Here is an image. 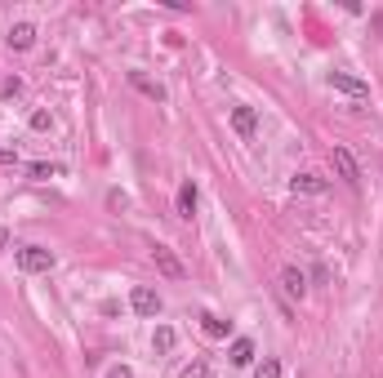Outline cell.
<instances>
[{"label": "cell", "instance_id": "6da1fadb", "mask_svg": "<svg viewBox=\"0 0 383 378\" xmlns=\"http://www.w3.org/2000/svg\"><path fill=\"white\" fill-rule=\"evenodd\" d=\"M18 267H22V272H50V267H54V249H45V245H22V249H18Z\"/></svg>", "mask_w": 383, "mask_h": 378}, {"label": "cell", "instance_id": "7a4b0ae2", "mask_svg": "<svg viewBox=\"0 0 383 378\" xmlns=\"http://www.w3.org/2000/svg\"><path fill=\"white\" fill-rule=\"evenodd\" d=\"M330 161H334V174H339L343 182H348V187H356V182H361V169H356V156H352L348 147H334V152H330Z\"/></svg>", "mask_w": 383, "mask_h": 378}, {"label": "cell", "instance_id": "3957f363", "mask_svg": "<svg viewBox=\"0 0 383 378\" xmlns=\"http://www.w3.org/2000/svg\"><path fill=\"white\" fill-rule=\"evenodd\" d=\"M330 89L348 94V99H370V85L361 76H348V71H330Z\"/></svg>", "mask_w": 383, "mask_h": 378}, {"label": "cell", "instance_id": "277c9868", "mask_svg": "<svg viewBox=\"0 0 383 378\" xmlns=\"http://www.w3.org/2000/svg\"><path fill=\"white\" fill-rule=\"evenodd\" d=\"M152 259H157L161 276H170V280H183V276H187V267L178 263V254H174L170 245H152Z\"/></svg>", "mask_w": 383, "mask_h": 378}, {"label": "cell", "instance_id": "5b68a950", "mask_svg": "<svg viewBox=\"0 0 383 378\" xmlns=\"http://www.w3.org/2000/svg\"><path fill=\"white\" fill-rule=\"evenodd\" d=\"M129 307H134L138 316H161V294H157V289H147V285H134Z\"/></svg>", "mask_w": 383, "mask_h": 378}, {"label": "cell", "instance_id": "8992f818", "mask_svg": "<svg viewBox=\"0 0 383 378\" xmlns=\"http://www.w3.org/2000/svg\"><path fill=\"white\" fill-rule=\"evenodd\" d=\"M232 129L241 133V138H254V129H259V112H254V107H232Z\"/></svg>", "mask_w": 383, "mask_h": 378}, {"label": "cell", "instance_id": "52a82bcc", "mask_svg": "<svg viewBox=\"0 0 383 378\" xmlns=\"http://www.w3.org/2000/svg\"><path fill=\"white\" fill-rule=\"evenodd\" d=\"M281 289H285L290 298H303V294H308V276L298 272V267H281Z\"/></svg>", "mask_w": 383, "mask_h": 378}, {"label": "cell", "instance_id": "ba28073f", "mask_svg": "<svg viewBox=\"0 0 383 378\" xmlns=\"http://www.w3.org/2000/svg\"><path fill=\"white\" fill-rule=\"evenodd\" d=\"M5 41H9V50H31V45H36V27H31V22H14Z\"/></svg>", "mask_w": 383, "mask_h": 378}, {"label": "cell", "instance_id": "9c48e42d", "mask_svg": "<svg viewBox=\"0 0 383 378\" xmlns=\"http://www.w3.org/2000/svg\"><path fill=\"white\" fill-rule=\"evenodd\" d=\"M290 187H294V191H303V196H321L330 182L321 178V174H294V178H290Z\"/></svg>", "mask_w": 383, "mask_h": 378}, {"label": "cell", "instance_id": "30bf717a", "mask_svg": "<svg viewBox=\"0 0 383 378\" xmlns=\"http://www.w3.org/2000/svg\"><path fill=\"white\" fill-rule=\"evenodd\" d=\"M129 85H134L138 94H147L152 103H165V85H157V80H147L143 71H129Z\"/></svg>", "mask_w": 383, "mask_h": 378}, {"label": "cell", "instance_id": "8fae6325", "mask_svg": "<svg viewBox=\"0 0 383 378\" xmlns=\"http://www.w3.org/2000/svg\"><path fill=\"white\" fill-rule=\"evenodd\" d=\"M174 205H178V218L196 214V182H183V187H178V196H174Z\"/></svg>", "mask_w": 383, "mask_h": 378}, {"label": "cell", "instance_id": "7c38bea8", "mask_svg": "<svg viewBox=\"0 0 383 378\" xmlns=\"http://www.w3.org/2000/svg\"><path fill=\"white\" fill-rule=\"evenodd\" d=\"M254 361V343H250V338H236L232 343V365H250Z\"/></svg>", "mask_w": 383, "mask_h": 378}, {"label": "cell", "instance_id": "4fadbf2b", "mask_svg": "<svg viewBox=\"0 0 383 378\" xmlns=\"http://www.w3.org/2000/svg\"><path fill=\"white\" fill-rule=\"evenodd\" d=\"M201 329H205V334H210V338H227V325L219 321V316H210V312H205V316H201Z\"/></svg>", "mask_w": 383, "mask_h": 378}, {"label": "cell", "instance_id": "5bb4252c", "mask_svg": "<svg viewBox=\"0 0 383 378\" xmlns=\"http://www.w3.org/2000/svg\"><path fill=\"white\" fill-rule=\"evenodd\" d=\"M152 347H157V351H170V347H174V329H170V325H161L157 334H152Z\"/></svg>", "mask_w": 383, "mask_h": 378}, {"label": "cell", "instance_id": "9a60e30c", "mask_svg": "<svg viewBox=\"0 0 383 378\" xmlns=\"http://www.w3.org/2000/svg\"><path fill=\"white\" fill-rule=\"evenodd\" d=\"M254 378H281V361L277 356H263V365L254 370Z\"/></svg>", "mask_w": 383, "mask_h": 378}, {"label": "cell", "instance_id": "2e32d148", "mask_svg": "<svg viewBox=\"0 0 383 378\" xmlns=\"http://www.w3.org/2000/svg\"><path fill=\"white\" fill-rule=\"evenodd\" d=\"M31 129H36V133L54 129V116H50V112H31Z\"/></svg>", "mask_w": 383, "mask_h": 378}, {"label": "cell", "instance_id": "e0dca14e", "mask_svg": "<svg viewBox=\"0 0 383 378\" xmlns=\"http://www.w3.org/2000/svg\"><path fill=\"white\" fill-rule=\"evenodd\" d=\"M27 174H31V178H41V182H45V178H54V174H58V165H45V161H36V165L27 169Z\"/></svg>", "mask_w": 383, "mask_h": 378}, {"label": "cell", "instance_id": "ac0fdd59", "mask_svg": "<svg viewBox=\"0 0 383 378\" xmlns=\"http://www.w3.org/2000/svg\"><path fill=\"white\" fill-rule=\"evenodd\" d=\"M183 378H210V365L205 361H192L187 370H183Z\"/></svg>", "mask_w": 383, "mask_h": 378}, {"label": "cell", "instance_id": "d6986e66", "mask_svg": "<svg viewBox=\"0 0 383 378\" xmlns=\"http://www.w3.org/2000/svg\"><path fill=\"white\" fill-rule=\"evenodd\" d=\"M0 94H5V99H14V94H22V80L14 76V80H5V85H0Z\"/></svg>", "mask_w": 383, "mask_h": 378}, {"label": "cell", "instance_id": "ffe728a7", "mask_svg": "<svg viewBox=\"0 0 383 378\" xmlns=\"http://www.w3.org/2000/svg\"><path fill=\"white\" fill-rule=\"evenodd\" d=\"M107 378H134V370H129V365H116V370H107Z\"/></svg>", "mask_w": 383, "mask_h": 378}, {"label": "cell", "instance_id": "44dd1931", "mask_svg": "<svg viewBox=\"0 0 383 378\" xmlns=\"http://www.w3.org/2000/svg\"><path fill=\"white\" fill-rule=\"evenodd\" d=\"M5 245H9V231H5V227H0V249H5Z\"/></svg>", "mask_w": 383, "mask_h": 378}, {"label": "cell", "instance_id": "7402d4cb", "mask_svg": "<svg viewBox=\"0 0 383 378\" xmlns=\"http://www.w3.org/2000/svg\"><path fill=\"white\" fill-rule=\"evenodd\" d=\"M375 27H379V31H383V14H375Z\"/></svg>", "mask_w": 383, "mask_h": 378}]
</instances>
